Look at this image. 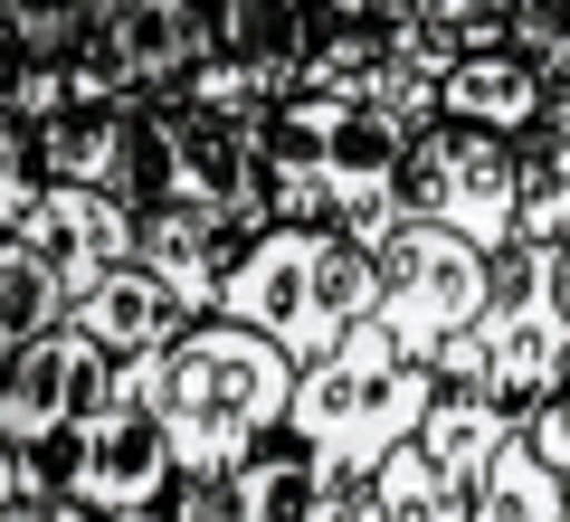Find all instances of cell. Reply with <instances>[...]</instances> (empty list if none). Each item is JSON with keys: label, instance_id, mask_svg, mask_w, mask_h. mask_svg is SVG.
<instances>
[{"label": "cell", "instance_id": "1", "mask_svg": "<svg viewBox=\"0 0 570 522\" xmlns=\"http://www.w3.org/2000/svg\"><path fill=\"white\" fill-rule=\"evenodd\" d=\"M124 390L171 427L181 475H228V465H247L257 446L295 437L305 362H295L276 333L238 323V314H200L190 333H171L163 352L124 362Z\"/></svg>", "mask_w": 570, "mask_h": 522}, {"label": "cell", "instance_id": "2", "mask_svg": "<svg viewBox=\"0 0 570 522\" xmlns=\"http://www.w3.org/2000/svg\"><path fill=\"white\" fill-rule=\"evenodd\" d=\"M419 124H438L409 96H371V86H295L266 134V181H276V219H333V228H390L400 219V171Z\"/></svg>", "mask_w": 570, "mask_h": 522}, {"label": "cell", "instance_id": "3", "mask_svg": "<svg viewBox=\"0 0 570 522\" xmlns=\"http://www.w3.org/2000/svg\"><path fill=\"white\" fill-rule=\"evenodd\" d=\"M124 200L142 219H209L257 247L276 228V181H266V134L247 115H219L200 96H142L134 105V171Z\"/></svg>", "mask_w": 570, "mask_h": 522}, {"label": "cell", "instance_id": "4", "mask_svg": "<svg viewBox=\"0 0 570 522\" xmlns=\"http://www.w3.org/2000/svg\"><path fill=\"white\" fill-rule=\"evenodd\" d=\"M219 314L276 333L295 362H324L381 314V247L371 228H333V219H276L219 285Z\"/></svg>", "mask_w": 570, "mask_h": 522}, {"label": "cell", "instance_id": "5", "mask_svg": "<svg viewBox=\"0 0 570 522\" xmlns=\"http://www.w3.org/2000/svg\"><path fill=\"white\" fill-rule=\"evenodd\" d=\"M438 400H448V371L419 362V352H400L390 323L371 314L343 352L305 362V390H295V437H305L343 484H362V475H381V465L419 437Z\"/></svg>", "mask_w": 570, "mask_h": 522}, {"label": "cell", "instance_id": "6", "mask_svg": "<svg viewBox=\"0 0 570 522\" xmlns=\"http://www.w3.org/2000/svg\"><path fill=\"white\" fill-rule=\"evenodd\" d=\"M448 390H475V400L504 408H542L551 390L570 381V247L561 238H523L494 257V304L448 362Z\"/></svg>", "mask_w": 570, "mask_h": 522}, {"label": "cell", "instance_id": "7", "mask_svg": "<svg viewBox=\"0 0 570 522\" xmlns=\"http://www.w3.org/2000/svg\"><path fill=\"white\" fill-rule=\"evenodd\" d=\"M371 247H381V323H390V342L419 352V362H448L494 304V247L456 238V228H438V219H409V209L390 228H371Z\"/></svg>", "mask_w": 570, "mask_h": 522}, {"label": "cell", "instance_id": "8", "mask_svg": "<svg viewBox=\"0 0 570 522\" xmlns=\"http://www.w3.org/2000/svg\"><path fill=\"white\" fill-rule=\"evenodd\" d=\"M400 209L409 219H438L475 247H523V142L513 134H485V124H419L409 142V171H400Z\"/></svg>", "mask_w": 570, "mask_h": 522}, {"label": "cell", "instance_id": "9", "mask_svg": "<svg viewBox=\"0 0 570 522\" xmlns=\"http://www.w3.org/2000/svg\"><path fill=\"white\" fill-rule=\"evenodd\" d=\"M115 390H124V362L77 314L39 342H10V362H0V446H48L58 456Z\"/></svg>", "mask_w": 570, "mask_h": 522}, {"label": "cell", "instance_id": "10", "mask_svg": "<svg viewBox=\"0 0 570 522\" xmlns=\"http://www.w3.org/2000/svg\"><path fill=\"white\" fill-rule=\"evenodd\" d=\"M58 494L86 503V513H163V503L181 494V446H171V427L153 418L134 390H115V400L58 446Z\"/></svg>", "mask_w": 570, "mask_h": 522}, {"label": "cell", "instance_id": "11", "mask_svg": "<svg viewBox=\"0 0 570 522\" xmlns=\"http://www.w3.org/2000/svg\"><path fill=\"white\" fill-rule=\"evenodd\" d=\"M343 503H352V484L305 437H276L228 475H181L171 513L181 522H343Z\"/></svg>", "mask_w": 570, "mask_h": 522}, {"label": "cell", "instance_id": "12", "mask_svg": "<svg viewBox=\"0 0 570 522\" xmlns=\"http://www.w3.org/2000/svg\"><path fill=\"white\" fill-rule=\"evenodd\" d=\"M77 323L115 352V362H142V352H163L171 333H190L200 304H190L153 257H124V266H105V276L77 295Z\"/></svg>", "mask_w": 570, "mask_h": 522}, {"label": "cell", "instance_id": "13", "mask_svg": "<svg viewBox=\"0 0 570 522\" xmlns=\"http://www.w3.org/2000/svg\"><path fill=\"white\" fill-rule=\"evenodd\" d=\"M551 86H561V77H551L523 39H494V48H475V58H456L448 77H438V115L485 124V134H513V142H523L532 115L551 105Z\"/></svg>", "mask_w": 570, "mask_h": 522}, {"label": "cell", "instance_id": "14", "mask_svg": "<svg viewBox=\"0 0 570 522\" xmlns=\"http://www.w3.org/2000/svg\"><path fill=\"white\" fill-rule=\"evenodd\" d=\"M10 134L39 152L48 181L124 190V171H134V105H67V115H48V124H10Z\"/></svg>", "mask_w": 570, "mask_h": 522}, {"label": "cell", "instance_id": "15", "mask_svg": "<svg viewBox=\"0 0 570 522\" xmlns=\"http://www.w3.org/2000/svg\"><path fill=\"white\" fill-rule=\"evenodd\" d=\"M343 522H475V494H466L438 456H428V437H409L381 475L352 484Z\"/></svg>", "mask_w": 570, "mask_h": 522}, {"label": "cell", "instance_id": "16", "mask_svg": "<svg viewBox=\"0 0 570 522\" xmlns=\"http://www.w3.org/2000/svg\"><path fill=\"white\" fill-rule=\"evenodd\" d=\"M67 314H77V276H67V257L48 238H29V228H0V352L58 333Z\"/></svg>", "mask_w": 570, "mask_h": 522}, {"label": "cell", "instance_id": "17", "mask_svg": "<svg viewBox=\"0 0 570 522\" xmlns=\"http://www.w3.org/2000/svg\"><path fill=\"white\" fill-rule=\"evenodd\" d=\"M475 522H570V475L542 456L532 418L494 446V465L475 475Z\"/></svg>", "mask_w": 570, "mask_h": 522}, {"label": "cell", "instance_id": "18", "mask_svg": "<svg viewBox=\"0 0 570 522\" xmlns=\"http://www.w3.org/2000/svg\"><path fill=\"white\" fill-rule=\"evenodd\" d=\"M523 238L570 247V77L551 86V105L523 134Z\"/></svg>", "mask_w": 570, "mask_h": 522}, {"label": "cell", "instance_id": "19", "mask_svg": "<svg viewBox=\"0 0 570 522\" xmlns=\"http://www.w3.org/2000/svg\"><path fill=\"white\" fill-rule=\"evenodd\" d=\"M105 20L115 0H10V67H77Z\"/></svg>", "mask_w": 570, "mask_h": 522}, {"label": "cell", "instance_id": "20", "mask_svg": "<svg viewBox=\"0 0 570 522\" xmlns=\"http://www.w3.org/2000/svg\"><path fill=\"white\" fill-rule=\"evenodd\" d=\"M513 39H523L551 77H570V0H513Z\"/></svg>", "mask_w": 570, "mask_h": 522}, {"label": "cell", "instance_id": "21", "mask_svg": "<svg viewBox=\"0 0 570 522\" xmlns=\"http://www.w3.org/2000/svg\"><path fill=\"white\" fill-rule=\"evenodd\" d=\"M419 10H428V0H324L314 20H333V29H381V39H400Z\"/></svg>", "mask_w": 570, "mask_h": 522}, {"label": "cell", "instance_id": "22", "mask_svg": "<svg viewBox=\"0 0 570 522\" xmlns=\"http://www.w3.org/2000/svg\"><path fill=\"white\" fill-rule=\"evenodd\" d=\"M532 437H542V456H551V465H561V475H570V381L551 390L542 408H532Z\"/></svg>", "mask_w": 570, "mask_h": 522}, {"label": "cell", "instance_id": "23", "mask_svg": "<svg viewBox=\"0 0 570 522\" xmlns=\"http://www.w3.org/2000/svg\"><path fill=\"white\" fill-rule=\"evenodd\" d=\"M48 522H181V513H171V503H163V513H86V503H58Z\"/></svg>", "mask_w": 570, "mask_h": 522}]
</instances>
